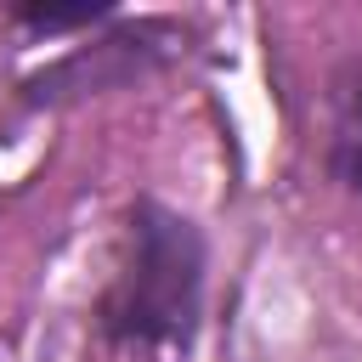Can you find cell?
<instances>
[{
    "label": "cell",
    "instance_id": "1",
    "mask_svg": "<svg viewBox=\"0 0 362 362\" xmlns=\"http://www.w3.org/2000/svg\"><path fill=\"white\" fill-rule=\"evenodd\" d=\"M204 272H209L204 232L181 209L158 198H136L124 221V260L96 305L102 339L130 351L192 345L204 322Z\"/></svg>",
    "mask_w": 362,
    "mask_h": 362
},
{
    "label": "cell",
    "instance_id": "2",
    "mask_svg": "<svg viewBox=\"0 0 362 362\" xmlns=\"http://www.w3.org/2000/svg\"><path fill=\"white\" fill-rule=\"evenodd\" d=\"M175 23L164 17H141V23H119L107 28L102 40L68 51L62 62L40 68L23 79V102L28 107H62V102H79V96H96V90H119L130 79H141L147 68H158L170 51H175Z\"/></svg>",
    "mask_w": 362,
    "mask_h": 362
},
{
    "label": "cell",
    "instance_id": "3",
    "mask_svg": "<svg viewBox=\"0 0 362 362\" xmlns=\"http://www.w3.org/2000/svg\"><path fill=\"white\" fill-rule=\"evenodd\" d=\"M328 175L362 198V62L334 85V124H328Z\"/></svg>",
    "mask_w": 362,
    "mask_h": 362
},
{
    "label": "cell",
    "instance_id": "4",
    "mask_svg": "<svg viewBox=\"0 0 362 362\" xmlns=\"http://www.w3.org/2000/svg\"><path fill=\"white\" fill-rule=\"evenodd\" d=\"M113 17H119L113 0H68V6H51V0H17V6H11V23L34 28V34H68V28L113 23Z\"/></svg>",
    "mask_w": 362,
    "mask_h": 362
}]
</instances>
